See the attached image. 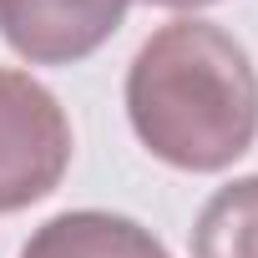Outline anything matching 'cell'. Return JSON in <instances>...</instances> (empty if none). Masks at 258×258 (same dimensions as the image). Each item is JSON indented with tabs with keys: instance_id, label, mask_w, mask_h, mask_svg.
Returning <instances> with one entry per match:
<instances>
[{
	"instance_id": "3957f363",
	"label": "cell",
	"mask_w": 258,
	"mask_h": 258,
	"mask_svg": "<svg viewBox=\"0 0 258 258\" xmlns=\"http://www.w3.org/2000/svg\"><path fill=\"white\" fill-rule=\"evenodd\" d=\"M132 0H0V36L31 66H76L126 21Z\"/></svg>"
},
{
	"instance_id": "6da1fadb",
	"label": "cell",
	"mask_w": 258,
	"mask_h": 258,
	"mask_svg": "<svg viewBox=\"0 0 258 258\" xmlns=\"http://www.w3.org/2000/svg\"><path fill=\"white\" fill-rule=\"evenodd\" d=\"M121 96L137 142L177 172H228L258 142V71L218 21L157 26L126 66Z\"/></svg>"
},
{
	"instance_id": "8992f818",
	"label": "cell",
	"mask_w": 258,
	"mask_h": 258,
	"mask_svg": "<svg viewBox=\"0 0 258 258\" xmlns=\"http://www.w3.org/2000/svg\"><path fill=\"white\" fill-rule=\"evenodd\" d=\"M147 6H157V11H182V16H192V11H208V6H218V0H147Z\"/></svg>"
},
{
	"instance_id": "5b68a950",
	"label": "cell",
	"mask_w": 258,
	"mask_h": 258,
	"mask_svg": "<svg viewBox=\"0 0 258 258\" xmlns=\"http://www.w3.org/2000/svg\"><path fill=\"white\" fill-rule=\"evenodd\" d=\"M192 258H258V172L218 187L192 223Z\"/></svg>"
},
{
	"instance_id": "7a4b0ae2",
	"label": "cell",
	"mask_w": 258,
	"mask_h": 258,
	"mask_svg": "<svg viewBox=\"0 0 258 258\" xmlns=\"http://www.w3.org/2000/svg\"><path fill=\"white\" fill-rule=\"evenodd\" d=\"M71 152L76 137L61 96L31 71L0 66V218L46 203L61 187Z\"/></svg>"
},
{
	"instance_id": "277c9868",
	"label": "cell",
	"mask_w": 258,
	"mask_h": 258,
	"mask_svg": "<svg viewBox=\"0 0 258 258\" xmlns=\"http://www.w3.org/2000/svg\"><path fill=\"white\" fill-rule=\"evenodd\" d=\"M21 258H172L167 243L126 213L71 208L46 218L26 243Z\"/></svg>"
}]
</instances>
